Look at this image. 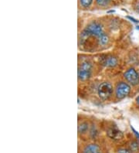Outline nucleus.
I'll return each instance as SVG.
<instances>
[{
	"instance_id": "0eeeda50",
	"label": "nucleus",
	"mask_w": 139,
	"mask_h": 153,
	"mask_svg": "<svg viewBox=\"0 0 139 153\" xmlns=\"http://www.w3.org/2000/svg\"><path fill=\"white\" fill-rule=\"evenodd\" d=\"M100 148L96 144H90L87 145L83 150L82 153H98Z\"/></svg>"
},
{
	"instance_id": "a211bd4d",
	"label": "nucleus",
	"mask_w": 139,
	"mask_h": 153,
	"mask_svg": "<svg viewBox=\"0 0 139 153\" xmlns=\"http://www.w3.org/2000/svg\"><path fill=\"white\" fill-rule=\"evenodd\" d=\"M137 30H139V26H137Z\"/></svg>"
},
{
	"instance_id": "9b49d317",
	"label": "nucleus",
	"mask_w": 139,
	"mask_h": 153,
	"mask_svg": "<svg viewBox=\"0 0 139 153\" xmlns=\"http://www.w3.org/2000/svg\"><path fill=\"white\" fill-rule=\"evenodd\" d=\"M139 149V144L137 142L134 141L131 143L130 145V150L132 152H135L138 151Z\"/></svg>"
},
{
	"instance_id": "dca6fc26",
	"label": "nucleus",
	"mask_w": 139,
	"mask_h": 153,
	"mask_svg": "<svg viewBox=\"0 0 139 153\" xmlns=\"http://www.w3.org/2000/svg\"><path fill=\"white\" fill-rule=\"evenodd\" d=\"M136 102H137L138 105H139V96L136 98Z\"/></svg>"
},
{
	"instance_id": "39448f33",
	"label": "nucleus",
	"mask_w": 139,
	"mask_h": 153,
	"mask_svg": "<svg viewBox=\"0 0 139 153\" xmlns=\"http://www.w3.org/2000/svg\"><path fill=\"white\" fill-rule=\"evenodd\" d=\"M107 134H108V136L110 138L116 141L120 140L124 137L122 131H120L117 128H109L107 131Z\"/></svg>"
},
{
	"instance_id": "1a4fd4ad",
	"label": "nucleus",
	"mask_w": 139,
	"mask_h": 153,
	"mask_svg": "<svg viewBox=\"0 0 139 153\" xmlns=\"http://www.w3.org/2000/svg\"><path fill=\"white\" fill-rule=\"evenodd\" d=\"M108 40H109V38H108V36L103 33L99 37V44L101 45V46H105L108 43Z\"/></svg>"
},
{
	"instance_id": "f257e3e1",
	"label": "nucleus",
	"mask_w": 139,
	"mask_h": 153,
	"mask_svg": "<svg viewBox=\"0 0 139 153\" xmlns=\"http://www.w3.org/2000/svg\"><path fill=\"white\" fill-rule=\"evenodd\" d=\"M113 93V87L110 83L104 82L98 88V95L103 101L108 100Z\"/></svg>"
},
{
	"instance_id": "f8f14e48",
	"label": "nucleus",
	"mask_w": 139,
	"mask_h": 153,
	"mask_svg": "<svg viewBox=\"0 0 139 153\" xmlns=\"http://www.w3.org/2000/svg\"><path fill=\"white\" fill-rule=\"evenodd\" d=\"M93 0H80V2L81 4V6L84 8L89 7L92 3Z\"/></svg>"
},
{
	"instance_id": "6e6552de",
	"label": "nucleus",
	"mask_w": 139,
	"mask_h": 153,
	"mask_svg": "<svg viewBox=\"0 0 139 153\" xmlns=\"http://www.w3.org/2000/svg\"><path fill=\"white\" fill-rule=\"evenodd\" d=\"M117 59L113 56H108L105 58L103 62V64H104L107 67H114L117 64Z\"/></svg>"
},
{
	"instance_id": "6ab92c4d",
	"label": "nucleus",
	"mask_w": 139,
	"mask_h": 153,
	"mask_svg": "<svg viewBox=\"0 0 139 153\" xmlns=\"http://www.w3.org/2000/svg\"><path fill=\"white\" fill-rule=\"evenodd\" d=\"M98 153H100V152H98Z\"/></svg>"
},
{
	"instance_id": "7ed1b4c3",
	"label": "nucleus",
	"mask_w": 139,
	"mask_h": 153,
	"mask_svg": "<svg viewBox=\"0 0 139 153\" xmlns=\"http://www.w3.org/2000/svg\"><path fill=\"white\" fill-rule=\"evenodd\" d=\"M124 78L132 85H137L139 84V75L134 68H130L124 74Z\"/></svg>"
},
{
	"instance_id": "f03ea898",
	"label": "nucleus",
	"mask_w": 139,
	"mask_h": 153,
	"mask_svg": "<svg viewBox=\"0 0 139 153\" xmlns=\"http://www.w3.org/2000/svg\"><path fill=\"white\" fill-rule=\"evenodd\" d=\"M86 33L89 36H98L100 37V36L103 34V30L102 27L99 23L97 22H92L87 26V28L84 30Z\"/></svg>"
},
{
	"instance_id": "423d86ee",
	"label": "nucleus",
	"mask_w": 139,
	"mask_h": 153,
	"mask_svg": "<svg viewBox=\"0 0 139 153\" xmlns=\"http://www.w3.org/2000/svg\"><path fill=\"white\" fill-rule=\"evenodd\" d=\"M91 74V71L78 68V78L81 81H85L90 78Z\"/></svg>"
},
{
	"instance_id": "20e7f679",
	"label": "nucleus",
	"mask_w": 139,
	"mask_h": 153,
	"mask_svg": "<svg viewBox=\"0 0 139 153\" xmlns=\"http://www.w3.org/2000/svg\"><path fill=\"white\" fill-rule=\"evenodd\" d=\"M130 91H131V88L127 83L120 82L117 84L116 88V96L117 98L122 99L128 95Z\"/></svg>"
},
{
	"instance_id": "4468645a",
	"label": "nucleus",
	"mask_w": 139,
	"mask_h": 153,
	"mask_svg": "<svg viewBox=\"0 0 139 153\" xmlns=\"http://www.w3.org/2000/svg\"><path fill=\"white\" fill-rule=\"evenodd\" d=\"M117 153H132V152L130 149H120Z\"/></svg>"
},
{
	"instance_id": "9d476101",
	"label": "nucleus",
	"mask_w": 139,
	"mask_h": 153,
	"mask_svg": "<svg viewBox=\"0 0 139 153\" xmlns=\"http://www.w3.org/2000/svg\"><path fill=\"white\" fill-rule=\"evenodd\" d=\"M87 129H88V125L85 122L80 124L78 127V131L80 134H84L85 132H87Z\"/></svg>"
},
{
	"instance_id": "ddd939ff",
	"label": "nucleus",
	"mask_w": 139,
	"mask_h": 153,
	"mask_svg": "<svg viewBox=\"0 0 139 153\" xmlns=\"http://www.w3.org/2000/svg\"><path fill=\"white\" fill-rule=\"evenodd\" d=\"M97 2L98 5L101 6H108L110 2V0H97Z\"/></svg>"
},
{
	"instance_id": "2eb2a0df",
	"label": "nucleus",
	"mask_w": 139,
	"mask_h": 153,
	"mask_svg": "<svg viewBox=\"0 0 139 153\" xmlns=\"http://www.w3.org/2000/svg\"><path fill=\"white\" fill-rule=\"evenodd\" d=\"M132 131H133L134 134H135V136H136V137H137V138H138V140H139V133H138V131H136L135 129L134 128H133V127H132Z\"/></svg>"
},
{
	"instance_id": "f3484780",
	"label": "nucleus",
	"mask_w": 139,
	"mask_h": 153,
	"mask_svg": "<svg viewBox=\"0 0 139 153\" xmlns=\"http://www.w3.org/2000/svg\"><path fill=\"white\" fill-rule=\"evenodd\" d=\"M137 11L139 13V3L137 5Z\"/></svg>"
}]
</instances>
